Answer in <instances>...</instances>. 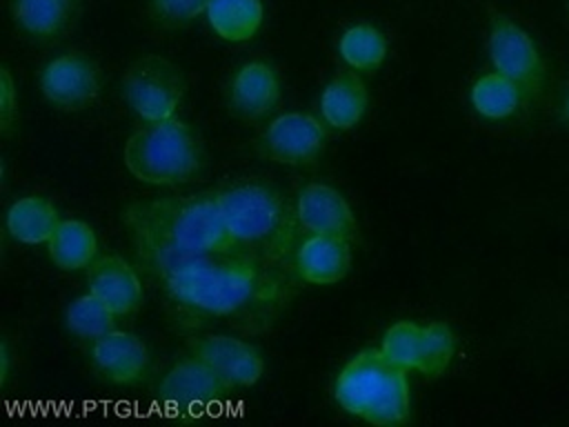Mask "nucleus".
I'll return each mask as SVG.
<instances>
[{"label":"nucleus","mask_w":569,"mask_h":427,"mask_svg":"<svg viewBox=\"0 0 569 427\" xmlns=\"http://www.w3.org/2000/svg\"><path fill=\"white\" fill-rule=\"evenodd\" d=\"M133 249L180 316L242 325L284 302L282 269L240 249L176 254L144 242H133Z\"/></svg>","instance_id":"obj_1"},{"label":"nucleus","mask_w":569,"mask_h":427,"mask_svg":"<svg viewBox=\"0 0 569 427\" xmlns=\"http://www.w3.org/2000/svg\"><path fill=\"white\" fill-rule=\"evenodd\" d=\"M122 222L131 242H144L176 254L236 249L222 220L218 191L136 200L124 207Z\"/></svg>","instance_id":"obj_2"},{"label":"nucleus","mask_w":569,"mask_h":427,"mask_svg":"<svg viewBox=\"0 0 569 427\" xmlns=\"http://www.w3.org/2000/svg\"><path fill=\"white\" fill-rule=\"evenodd\" d=\"M218 205L236 249L276 269L287 265L298 220L273 187L258 180H238L218 189Z\"/></svg>","instance_id":"obj_3"},{"label":"nucleus","mask_w":569,"mask_h":427,"mask_svg":"<svg viewBox=\"0 0 569 427\" xmlns=\"http://www.w3.org/2000/svg\"><path fill=\"white\" fill-rule=\"evenodd\" d=\"M122 158L133 178L156 187L191 182L202 173L207 162L198 131L176 116L142 122L127 138Z\"/></svg>","instance_id":"obj_4"},{"label":"nucleus","mask_w":569,"mask_h":427,"mask_svg":"<svg viewBox=\"0 0 569 427\" xmlns=\"http://www.w3.org/2000/svg\"><path fill=\"white\" fill-rule=\"evenodd\" d=\"M336 403L371 425H405L411 416L407 371L393 367L380 349L358 351L336 376Z\"/></svg>","instance_id":"obj_5"},{"label":"nucleus","mask_w":569,"mask_h":427,"mask_svg":"<svg viewBox=\"0 0 569 427\" xmlns=\"http://www.w3.org/2000/svg\"><path fill=\"white\" fill-rule=\"evenodd\" d=\"M120 91L140 122L173 118L184 100L187 80L176 62L160 53H147L127 64Z\"/></svg>","instance_id":"obj_6"},{"label":"nucleus","mask_w":569,"mask_h":427,"mask_svg":"<svg viewBox=\"0 0 569 427\" xmlns=\"http://www.w3.org/2000/svg\"><path fill=\"white\" fill-rule=\"evenodd\" d=\"M487 51L493 71L516 82L527 102H533L545 87V62L531 36L505 13H491Z\"/></svg>","instance_id":"obj_7"},{"label":"nucleus","mask_w":569,"mask_h":427,"mask_svg":"<svg viewBox=\"0 0 569 427\" xmlns=\"http://www.w3.org/2000/svg\"><path fill=\"white\" fill-rule=\"evenodd\" d=\"M40 91L60 111H82L102 91V71L84 51H67L49 60L40 71Z\"/></svg>","instance_id":"obj_8"},{"label":"nucleus","mask_w":569,"mask_h":427,"mask_svg":"<svg viewBox=\"0 0 569 427\" xmlns=\"http://www.w3.org/2000/svg\"><path fill=\"white\" fill-rule=\"evenodd\" d=\"M327 142V127L307 111H284L269 120L258 138L264 158L278 165L302 167L320 158Z\"/></svg>","instance_id":"obj_9"},{"label":"nucleus","mask_w":569,"mask_h":427,"mask_svg":"<svg viewBox=\"0 0 569 427\" xmlns=\"http://www.w3.org/2000/svg\"><path fill=\"white\" fill-rule=\"evenodd\" d=\"M231 391L233 385L193 354L173 363L158 385V396L173 407H204L224 400Z\"/></svg>","instance_id":"obj_10"},{"label":"nucleus","mask_w":569,"mask_h":427,"mask_svg":"<svg viewBox=\"0 0 569 427\" xmlns=\"http://www.w3.org/2000/svg\"><path fill=\"white\" fill-rule=\"evenodd\" d=\"M189 354L218 369L233 387H253L264 374L260 351L231 334H202L187 338Z\"/></svg>","instance_id":"obj_11"},{"label":"nucleus","mask_w":569,"mask_h":427,"mask_svg":"<svg viewBox=\"0 0 569 427\" xmlns=\"http://www.w3.org/2000/svg\"><path fill=\"white\" fill-rule=\"evenodd\" d=\"M298 227L307 234H327L351 240L356 236V216L347 198L331 185L309 182L296 200Z\"/></svg>","instance_id":"obj_12"},{"label":"nucleus","mask_w":569,"mask_h":427,"mask_svg":"<svg viewBox=\"0 0 569 427\" xmlns=\"http://www.w3.org/2000/svg\"><path fill=\"white\" fill-rule=\"evenodd\" d=\"M87 287L116 316H129L138 311L144 300L140 276L120 254L98 256L87 267Z\"/></svg>","instance_id":"obj_13"},{"label":"nucleus","mask_w":569,"mask_h":427,"mask_svg":"<svg viewBox=\"0 0 569 427\" xmlns=\"http://www.w3.org/2000/svg\"><path fill=\"white\" fill-rule=\"evenodd\" d=\"M280 102V80L269 62H244L229 80L227 105L240 120H260Z\"/></svg>","instance_id":"obj_14"},{"label":"nucleus","mask_w":569,"mask_h":427,"mask_svg":"<svg viewBox=\"0 0 569 427\" xmlns=\"http://www.w3.org/2000/svg\"><path fill=\"white\" fill-rule=\"evenodd\" d=\"M91 365L107 383L133 385L147 374L149 349L140 336L111 329L93 340Z\"/></svg>","instance_id":"obj_15"},{"label":"nucleus","mask_w":569,"mask_h":427,"mask_svg":"<svg viewBox=\"0 0 569 427\" xmlns=\"http://www.w3.org/2000/svg\"><path fill=\"white\" fill-rule=\"evenodd\" d=\"M351 267V247L347 238L309 234L296 249V274L307 285L340 282Z\"/></svg>","instance_id":"obj_16"},{"label":"nucleus","mask_w":569,"mask_h":427,"mask_svg":"<svg viewBox=\"0 0 569 427\" xmlns=\"http://www.w3.org/2000/svg\"><path fill=\"white\" fill-rule=\"evenodd\" d=\"M13 24L36 42H53L73 24L80 0H9Z\"/></svg>","instance_id":"obj_17"},{"label":"nucleus","mask_w":569,"mask_h":427,"mask_svg":"<svg viewBox=\"0 0 569 427\" xmlns=\"http://www.w3.org/2000/svg\"><path fill=\"white\" fill-rule=\"evenodd\" d=\"M369 105L367 85L356 71H338L322 89L320 116L331 129L347 131L356 127Z\"/></svg>","instance_id":"obj_18"},{"label":"nucleus","mask_w":569,"mask_h":427,"mask_svg":"<svg viewBox=\"0 0 569 427\" xmlns=\"http://www.w3.org/2000/svg\"><path fill=\"white\" fill-rule=\"evenodd\" d=\"M49 260L62 271L87 269L98 254V238L89 222L78 218H64L56 225L47 240Z\"/></svg>","instance_id":"obj_19"},{"label":"nucleus","mask_w":569,"mask_h":427,"mask_svg":"<svg viewBox=\"0 0 569 427\" xmlns=\"http://www.w3.org/2000/svg\"><path fill=\"white\" fill-rule=\"evenodd\" d=\"M60 222L56 205L47 196H22L7 209V231L22 245H47Z\"/></svg>","instance_id":"obj_20"},{"label":"nucleus","mask_w":569,"mask_h":427,"mask_svg":"<svg viewBox=\"0 0 569 427\" xmlns=\"http://www.w3.org/2000/svg\"><path fill=\"white\" fill-rule=\"evenodd\" d=\"M207 22L227 42L251 40L264 18L260 0H211L207 7Z\"/></svg>","instance_id":"obj_21"},{"label":"nucleus","mask_w":569,"mask_h":427,"mask_svg":"<svg viewBox=\"0 0 569 427\" xmlns=\"http://www.w3.org/2000/svg\"><path fill=\"white\" fill-rule=\"evenodd\" d=\"M471 107L487 120H505L513 116L525 102L522 89L498 71L480 76L471 87Z\"/></svg>","instance_id":"obj_22"},{"label":"nucleus","mask_w":569,"mask_h":427,"mask_svg":"<svg viewBox=\"0 0 569 427\" xmlns=\"http://www.w3.org/2000/svg\"><path fill=\"white\" fill-rule=\"evenodd\" d=\"M340 58L353 69L373 73L387 56V38L369 22H358L342 31L338 40Z\"/></svg>","instance_id":"obj_23"},{"label":"nucleus","mask_w":569,"mask_h":427,"mask_svg":"<svg viewBox=\"0 0 569 427\" xmlns=\"http://www.w3.org/2000/svg\"><path fill=\"white\" fill-rule=\"evenodd\" d=\"M64 327L82 340H96L116 329V314L91 291L76 296L64 311Z\"/></svg>","instance_id":"obj_24"},{"label":"nucleus","mask_w":569,"mask_h":427,"mask_svg":"<svg viewBox=\"0 0 569 427\" xmlns=\"http://www.w3.org/2000/svg\"><path fill=\"white\" fill-rule=\"evenodd\" d=\"M456 356V334L447 322L433 320L422 327L420 360L416 371L425 378L442 376Z\"/></svg>","instance_id":"obj_25"},{"label":"nucleus","mask_w":569,"mask_h":427,"mask_svg":"<svg viewBox=\"0 0 569 427\" xmlns=\"http://www.w3.org/2000/svg\"><path fill=\"white\" fill-rule=\"evenodd\" d=\"M420 342H422V327L413 320H398L393 322L380 342V354L398 369L411 371L418 367L420 360Z\"/></svg>","instance_id":"obj_26"},{"label":"nucleus","mask_w":569,"mask_h":427,"mask_svg":"<svg viewBox=\"0 0 569 427\" xmlns=\"http://www.w3.org/2000/svg\"><path fill=\"white\" fill-rule=\"evenodd\" d=\"M209 4L211 0H147V16L158 29L178 31L207 13Z\"/></svg>","instance_id":"obj_27"},{"label":"nucleus","mask_w":569,"mask_h":427,"mask_svg":"<svg viewBox=\"0 0 569 427\" xmlns=\"http://www.w3.org/2000/svg\"><path fill=\"white\" fill-rule=\"evenodd\" d=\"M16 85L9 69L0 71V129L7 136L16 120Z\"/></svg>","instance_id":"obj_28"},{"label":"nucleus","mask_w":569,"mask_h":427,"mask_svg":"<svg viewBox=\"0 0 569 427\" xmlns=\"http://www.w3.org/2000/svg\"><path fill=\"white\" fill-rule=\"evenodd\" d=\"M9 358H11L9 345H7V340H2V345H0V383L2 385H7V378H9Z\"/></svg>","instance_id":"obj_29"},{"label":"nucleus","mask_w":569,"mask_h":427,"mask_svg":"<svg viewBox=\"0 0 569 427\" xmlns=\"http://www.w3.org/2000/svg\"><path fill=\"white\" fill-rule=\"evenodd\" d=\"M565 116H567V120H569V96H567V100H565Z\"/></svg>","instance_id":"obj_30"}]
</instances>
